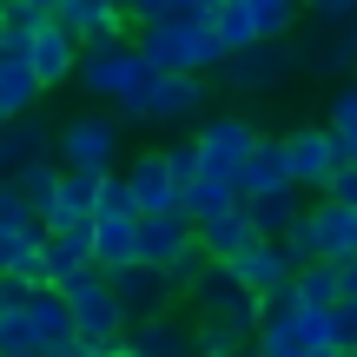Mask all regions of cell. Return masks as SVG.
I'll return each mask as SVG.
<instances>
[{
	"label": "cell",
	"mask_w": 357,
	"mask_h": 357,
	"mask_svg": "<svg viewBox=\"0 0 357 357\" xmlns=\"http://www.w3.org/2000/svg\"><path fill=\"white\" fill-rule=\"evenodd\" d=\"M132 47L159 66V73H212L225 60V40H218L212 13H166V20H146L132 33Z\"/></svg>",
	"instance_id": "cell-1"
},
{
	"label": "cell",
	"mask_w": 357,
	"mask_h": 357,
	"mask_svg": "<svg viewBox=\"0 0 357 357\" xmlns=\"http://www.w3.org/2000/svg\"><path fill=\"white\" fill-rule=\"evenodd\" d=\"M159 66L146 60L139 47H132L126 33H106V40H86L79 47V66H73V79H79V93H93V100H106V106H119L126 93H139L146 79H153Z\"/></svg>",
	"instance_id": "cell-2"
},
{
	"label": "cell",
	"mask_w": 357,
	"mask_h": 357,
	"mask_svg": "<svg viewBox=\"0 0 357 357\" xmlns=\"http://www.w3.org/2000/svg\"><path fill=\"white\" fill-rule=\"evenodd\" d=\"M126 126H185L205 113V73H153L139 93L113 106Z\"/></svg>",
	"instance_id": "cell-3"
},
{
	"label": "cell",
	"mask_w": 357,
	"mask_h": 357,
	"mask_svg": "<svg viewBox=\"0 0 357 357\" xmlns=\"http://www.w3.org/2000/svg\"><path fill=\"white\" fill-rule=\"evenodd\" d=\"M212 73L225 79L231 93H245V100H252V93H278L284 79H291V73H305V66H298L291 33H284V40H252V47L225 53V60H218Z\"/></svg>",
	"instance_id": "cell-4"
},
{
	"label": "cell",
	"mask_w": 357,
	"mask_h": 357,
	"mask_svg": "<svg viewBox=\"0 0 357 357\" xmlns=\"http://www.w3.org/2000/svg\"><path fill=\"white\" fill-rule=\"evenodd\" d=\"M119 146H126V119L119 113H73L66 126H53V159L60 166L106 172V166H119Z\"/></svg>",
	"instance_id": "cell-5"
},
{
	"label": "cell",
	"mask_w": 357,
	"mask_h": 357,
	"mask_svg": "<svg viewBox=\"0 0 357 357\" xmlns=\"http://www.w3.org/2000/svg\"><path fill=\"white\" fill-rule=\"evenodd\" d=\"M60 291H66V305H73L79 337H119V331H126V305H119V291H113V278H106V265L66 271Z\"/></svg>",
	"instance_id": "cell-6"
},
{
	"label": "cell",
	"mask_w": 357,
	"mask_h": 357,
	"mask_svg": "<svg viewBox=\"0 0 357 357\" xmlns=\"http://www.w3.org/2000/svg\"><path fill=\"white\" fill-rule=\"evenodd\" d=\"M298 47V66L318 79H337V73H357V20L331 26V20H311L305 33L291 40Z\"/></svg>",
	"instance_id": "cell-7"
},
{
	"label": "cell",
	"mask_w": 357,
	"mask_h": 357,
	"mask_svg": "<svg viewBox=\"0 0 357 357\" xmlns=\"http://www.w3.org/2000/svg\"><path fill=\"white\" fill-rule=\"evenodd\" d=\"M26 66L40 73V86H66L73 79V66H79V40H73V26L60 20V13H40L33 20V40H26Z\"/></svg>",
	"instance_id": "cell-8"
},
{
	"label": "cell",
	"mask_w": 357,
	"mask_h": 357,
	"mask_svg": "<svg viewBox=\"0 0 357 357\" xmlns=\"http://www.w3.org/2000/svg\"><path fill=\"white\" fill-rule=\"evenodd\" d=\"M106 278H113L119 305H126V324H132V318H153V311H172V305H178V284L166 278V265H146V258H132V265H113Z\"/></svg>",
	"instance_id": "cell-9"
},
{
	"label": "cell",
	"mask_w": 357,
	"mask_h": 357,
	"mask_svg": "<svg viewBox=\"0 0 357 357\" xmlns=\"http://www.w3.org/2000/svg\"><path fill=\"white\" fill-rule=\"evenodd\" d=\"M252 139H258L252 113H205V119H199V153H205V166L225 172V178H238Z\"/></svg>",
	"instance_id": "cell-10"
},
{
	"label": "cell",
	"mask_w": 357,
	"mask_h": 357,
	"mask_svg": "<svg viewBox=\"0 0 357 357\" xmlns=\"http://www.w3.org/2000/svg\"><path fill=\"white\" fill-rule=\"evenodd\" d=\"M284 153H291V185L298 192H324V185H331V172L344 166L331 126H298V132H284Z\"/></svg>",
	"instance_id": "cell-11"
},
{
	"label": "cell",
	"mask_w": 357,
	"mask_h": 357,
	"mask_svg": "<svg viewBox=\"0 0 357 357\" xmlns=\"http://www.w3.org/2000/svg\"><path fill=\"white\" fill-rule=\"evenodd\" d=\"M47 153H53V126L40 119V106L0 119V178H20L33 159H47Z\"/></svg>",
	"instance_id": "cell-12"
},
{
	"label": "cell",
	"mask_w": 357,
	"mask_h": 357,
	"mask_svg": "<svg viewBox=\"0 0 357 357\" xmlns=\"http://www.w3.org/2000/svg\"><path fill=\"white\" fill-rule=\"evenodd\" d=\"M26 318H33V331H40V357H73L79 324H73V305H66L60 284H33V291H26Z\"/></svg>",
	"instance_id": "cell-13"
},
{
	"label": "cell",
	"mask_w": 357,
	"mask_h": 357,
	"mask_svg": "<svg viewBox=\"0 0 357 357\" xmlns=\"http://www.w3.org/2000/svg\"><path fill=\"white\" fill-rule=\"evenodd\" d=\"M185 245H199V225H192L185 205H166V212H139V258L146 265H172Z\"/></svg>",
	"instance_id": "cell-14"
},
{
	"label": "cell",
	"mask_w": 357,
	"mask_h": 357,
	"mask_svg": "<svg viewBox=\"0 0 357 357\" xmlns=\"http://www.w3.org/2000/svg\"><path fill=\"white\" fill-rule=\"evenodd\" d=\"M126 351L132 357H185L192 351V324L178 318V305L153 311V318H132L126 324Z\"/></svg>",
	"instance_id": "cell-15"
},
{
	"label": "cell",
	"mask_w": 357,
	"mask_h": 357,
	"mask_svg": "<svg viewBox=\"0 0 357 357\" xmlns=\"http://www.w3.org/2000/svg\"><path fill=\"white\" fill-rule=\"evenodd\" d=\"M311 212V231H318V258H357V205L331 199V192H318V205H305Z\"/></svg>",
	"instance_id": "cell-16"
},
{
	"label": "cell",
	"mask_w": 357,
	"mask_h": 357,
	"mask_svg": "<svg viewBox=\"0 0 357 357\" xmlns=\"http://www.w3.org/2000/svg\"><path fill=\"white\" fill-rule=\"evenodd\" d=\"M238 291H245V284H238V265H231V258H205L199 278H192L178 298L192 305V318H218V311H225Z\"/></svg>",
	"instance_id": "cell-17"
},
{
	"label": "cell",
	"mask_w": 357,
	"mask_h": 357,
	"mask_svg": "<svg viewBox=\"0 0 357 357\" xmlns=\"http://www.w3.org/2000/svg\"><path fill=\"white\" fill-rule=\"evenodd\" d=\"M231 265H238V284H245V291H258V298L278 291V284H291V271H298L291 258H284L278 238H252L238 258H231Z\"/></svg>",
	"instance_id": "cell-18"
},
{
	"label": "cell",
	"mask_w": 357,
	"mask_h": 357,
	"mask_svg": "<svg viewBox=\"0 0 357 357\" xmlns=\"http://www.w3.org/2000/svg\"><path fill=\"white\" fill-rule=\"evenodd\" d=\"M126 185H132V199H139V212H166V205H178V178H172L166 146L132 159V166H126Z\"/></svg>",
	"instance_id": "cell-19"
},
{
	"label": "cell",
	"mask_w": 357,
	"mask_h": 357,
	"mask_svg": "<svg viewBox=\"0 0 357 357\" xmlns=\"http://www.w3.org/2000/svg\"><path fill=\"white\" fill-rule=\"evenodd\" d=\"M139 258V212H93V265H132Z\"/></svg>",
	"instance_id": "cell-20"
},
{
	"label": "cell",
	"mask_w": 357,
	"mask_h": 357,
	"mask_svg": "<svg viewBox=\"0 0 357 357\" xmlns=\"http://www.w3.org/2000/svg\"><path fill=\"white\" fill-rule=\"evenodd\" d=\"M238 205H245L258 238H278V231L305 212V205H298V185H252V192H238Z\"/></svg>",
	"instance_id": "cell-21"
},
{
	"label": "cell",
	"mask_w": 357,
	"mask_h": 357,
	"mask_svg": "<svg viewBox=\"0 0 357 357\" xmlns=\"http://www.w3.org/2000/svg\"><path fill=\"white\" fill-rule=\"evenodd\" d=\"M93 199H100V172L66 166L60 192H53V205H47V231H66V225H79V218H93Z\"/></svg>",
	"instance_id": "cell-22"
},
{
	"label": "cell",
	"mask_w": 357,
	"mask_h": 357,
	"mask_svg": "<svg viewBox=\"0 0 357 357\" xmlns=\"http://www.w3.org/2000/svg\"><path fill=\"white\" fill-rule=\"evenodd\" d=\"M53 13L73 26L79 47H86V40H106V33H126V13H119V0H60Z\"/></svg>",
	"instance_id": "cell-23"
},
{
	"label": "cell",
	"mask_w": 357,
	"mask_h": 357,
	"mask_svg": "<svg viewBox=\"0 0 357 357\" xmlns=\"http://www.w3.org/2000/svg\"><path fill=\"white\" fill-rule=\"evenodd\" d=\"M252 238H258V231H252V218H245V205H225V212L199 218V245H205L212 258H238Z\"/></svg>",
	"instance_id": "cell-24"
},
{
	"label": "cell",
	"mask_w": 357,
	"mask_h": 357,
	"mask_svg": "<svg viewBox=\"0 0 357 357\" xmlns=\"http://www.w3.org/2000/svg\"><path fill=\"white\" fill-rule=\"evenodd\" d=\"M252 185H291V153H284V139H265V132L252 139V153H245V166H238V192H252Z\"/></svg>",
	"instance_id": "cell-25"
},
{
	"label": "cell",
	"mask_w": 357,
	"mask_h": 357,
	"mask_svg": "<svg viewBox=\"0 0 357 357\" xmlns=\"http://www.w3.org/2000/svg\"><path fill=\"white\" fill-rule=\"evenodd\" d=\"M178 205H185V212H192V225H199V218H212V212H225V205H238V178H225V172H212V166H205L185 192H178Z\"/></svg>",
	"instance_id": "cell-26"
},
{
	"label": "cell",
	"mask_w": 357,
	"mask_h": 357,
	"mask_svg": "<svg viewBox=\"0 0 357 357\" xmlns=\"http://www.w3.org/2000/svg\"><path fill=\"white\" fill-rule=\"evenodd\" d=\"M40 73L20 60V53H0V113H26V106H40Z\"/></svg>",
	"instance_id": "cell-27"
},
{
	"label": "cell",
	"mask_w": 357,
	"mask_h": 357,
	"mask_svg": "<svg viewBox=\"0 0 357 357\" xmlns=\"http://www.w3.org/2000/svg\"><path fill=\"white\" fill-rule=\"evenodd\" d=\"M291 284H298L305 305H337V298H344V265H337V258H311V265L291 271Z\"/></svg>",
	"instance_id": "cell-28"
},
{
	"label": "cell",
	"mask_w": 357,
	"mask_h": 357,
	"mask_svg": "<svg viewBox=\"0 0 357 357\" xmlns=\"http://www.w3.org/2000/svg\"><path fill=\"white\" fill-rule=\"evenodd\" d=\"M192 351H205V357H238V351H252V331H238L231 318H199V324H192Z\"/></svg>",
	"instance_id": "cell-29"
},
{
	"label": "cell",
	"mask_w": 357,
	"mask_h": 357,
	"mask_svg": "<svg viewBox=\"0 0 357 357\" xmlns=\"http://www.w3.org/2000/svg\"><path fill=\"white\" fill-rule=\"evenodd\" d=\"M0 357H40V331L26 318V298L20 305H0Z\"/></svg>",
	"instance_id": "cell-30"
},
{
	"label": "cell",
	"mask_w": 357,
	"mask_h": 357,
	"mask_svg": "<svg viewBox=\"0 0 357 357\" xmlns=\"http://www.w3.org/2000/svg\"><path fill=\"white\" fill-rule=\"evenodd\" d=\"M212 26H218V40H225V53H238V47H252V40H258V20H252L245 0H218V7H212Z\"/></svg>",
	"instance_id": "cell-31"
},
{
	"label": "cell",
	"mask_w": 357,
	"mask_h": 357,
	"mask_svg": "<svg viewBox=\"0 0 357 357\" xmlns=\"http://www.w3.org/2000/svg\"><path fill=\"white\" fill-rule=\"evenodd\" d=\"M60 172H66V166H60V159H53V153H47V159H33V166L20 172V192H26V205H33L40 218H47L53 192H60Z\"/></svg>",
	"instance_id": "cell-32"
},
{
	"label": "cell",
	"mask_w": 357,
	"mask_h": 357,
	"mask_svg": "<svg viewBox=\"0 0 357 357\" xmlns=\"http://www.w3.org/2000/svg\"><path fill=\"white\" fill-rule=\"evenodd\" d=\"M13 225H47V218L26 205V192H20V178H0V231H13Z\"/></svg>",
	"instance_id": "cell-33"
},
{
	"label": "cell",
	"mask_w": 357,
	"mask_h": 357,
	"mask_svg": "<svg viewBox=\"0 0 357 357\" xmlns=\"http://www.w3.org/2000/svg\"><path fill=\"white\" fill-rule=\"evenodd\" d=\"M278 245H284V258H291V265H311V258H318V231H311V212H298L291 225L278 231Z\"/></svg>",
	"instance_id": "cell-34"
},
{
	"label": "cell",
	"mask_w": 357,
	"mask_h": 357,
	"mask_svg": "<svg viewBox=\"0 0 357 357\" xmlns=\"http://www.w3.org/2000/svg\"><path fill=\"white\" fill-rule=\"evenodd\" d=\"M93 212H139V199H132L126 172H113V166L100 172V199H93Z\"/></svg>",
	"instance_id": "cell-35"
},
{
	"label": "cell",
	"mask_w": 357,
	"mask_h": 357,
	"mask_svg": "<svg viewBox=\"0 0 357 357\" xmlns=\"http://www.w3.org/2000/svg\"><path fill=\"white\" fill-rule=\"evenodd\" d=\"M166 159H172V178H178V192H185L192 178L205 172V153H199V132H192V139H172V146H166Z\"/></svg>",
	"instance_id": "cell-36"
},
{
	"label": "cell",
	"mask_w": 357,
	"mask_h": 357,
	"mask_svg": "<svg viewBox=\"0 0 357 357\" xmlns=\"http://www.w3.org/2000/svg\"><path fill=\"white\" fill-rule=\"evenodd\" d=\"M331 337H337V357L357 351V298H351V291L331 305Z\"/></svg>",
	"instance_id": "cell-37"
},
{
	"label": "cell",
	"mask_w": 357,
	"mask_h": 357,
	"mask_svg": "<svg viewBox=\"0 0 357 357\" xmlns=\"http://www.w3.org/2000/svg\"><path fill=\"white\" fill-rule=\"evenodd\" d=\"M119 13H126V26H146V20H166L172 0H119Z\"/></svg>",
	"instance_id": "cell-38"
},
{
	"label": "cell",
	"mask_w": 357,
	"mask_h": 357,
	"mask_svg": "<svg viewBox=\"0 0 357 357\" xmlns=\"http://www.w3.org/2000/svg\"><path fill=\"white\" fill-rule=\"evenodd\" d=\"M305 13H311V20L344 26V20H357V0H305Z\"/></svg>",
	"instance_id": "cell-39"
},
{
	"label": "cell",
	"mask_w": 357,
	"mask_h": 357,
	"mask_svg": "<svg viewBox=\"0 0 357 357\" xmlns=\"http://www.w3.org/2000/svg\"><path fill=\"white\" fill-rule=\"evenodd\" d=\"M324 113H331V126H357V79H351V86H337V100L324 106Z\"/></svg>",
	"instance_id": "cell-40"
},
{
	"label": "cell",
	"mask_w": 357,
	"mask_h": 357,
	"mask_svg": "<svg viewBox=\"0 0 357 357\" xmlns=\"http://www.w3.org/2000/svg\"><path fill=\"white\" fill-rule=\"evenodd\" d=\"M324 192H331V199H344V205H357V159H344V166L331 172V185H324Z\"/></svg>",
	"instance_id": "cell-41"
},
{
	"label": "cell",
	"mask_w": 357,
	"mask_h": 357,
	"mask_svg": "<svg viewBox=\"0 0 357 357\" xmlns=\"http://www.w3.org/2000/svg\"><path fill=\"white\" fill-rule=\"evenodd\" d=\"M324 126H331V119H324ZM331 139H337V153H344V159H357V126H331Z\"/></svg>",
	"instance_id": "cell-42"
},
{
	"label": "cell",
	"mask_w": 357,
	"mask_h": 357,
	"mask_svg": "<svg viewBox=\"0 0 357 357\" xmlns=\"http://www.w3.org/2000/svg\"><path fill=\"white\" fill-rule=\"evenodd\" d=\"M344 291L357 298V258H344Z\"/></svg>",
	"instance_id": "cell-43"
},
{
	"label": "cell",
	"mask_w": 357,
	"mask_h": 357,
	"mask_svg": "<svg viewBox=\"0 0 357 357\" xmlns=\"http://www.w3.org/2000/svg\"><path fill=\"white\" fill-rule=\"evenodd\" d=\"M0 119H7V113H0Z\"/></svg>",
	"instance_id": "cell-44"
}]
</instances>
